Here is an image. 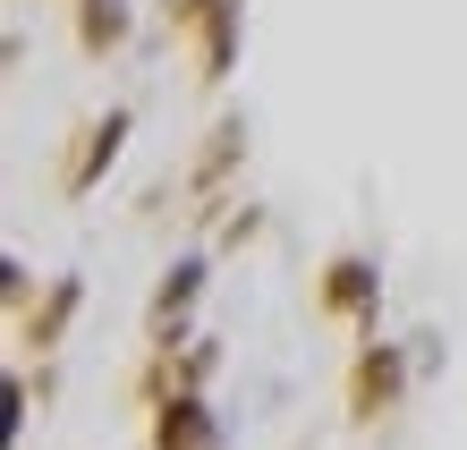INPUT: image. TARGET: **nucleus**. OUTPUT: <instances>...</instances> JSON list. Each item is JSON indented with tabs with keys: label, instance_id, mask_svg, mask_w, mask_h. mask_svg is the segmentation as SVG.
I'll use <instances>...</instances> for the list:
<instances>
[]
</instances>
